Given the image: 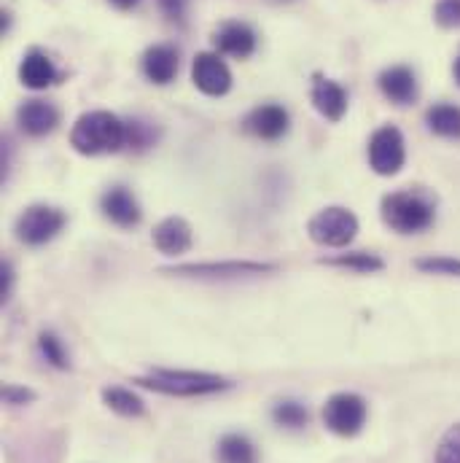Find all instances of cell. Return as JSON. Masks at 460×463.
I'll use <instances>...</instances> for the list:
<instances>
[{
	"instance_id": "cell-1",
	"label": "cell",
	"mask_w": 460,
	"mask_h": 463,
	"mask_svg": "<svg viewBox=\"0 0 460 463\" xmlns=\"http://www.w3.org/2000/svg\"><path fill=\"white\" fill-rule=\"evenodd\" d=\"M70 146L84 156L114 154L127 146V124L111 111H89L76 118L70 129Z\"/></svg>"
},
{
	"instance_id": "cell-2",
	"label": "cell",
	"mask_w": 460,
	"mask_h": 463,
	"mask_svg": "<svg viewBox=\"0 0 460 463\" xmlns=\"http://www.w3.org/2000/svg\"><path fill=\"white\" fill-rule=\"evenodd\" d=\"M135 383L156 393H167V396H205V393L227 391L231 385L230 380L219 374L192 372V369H154L151 374L137 377Z\"/></svg>"
},
{
	"instance_id": "cell-3",
	"label": "cell",
	"mask_w": 460,
	"mask_h": 463,
	"mask_svg": "<svg viewBox=\"0 0 460 463\" xmlns=\"http://www.w3.org/2000/svg\"><path fill=\"white\" fill-rule=\"evenodd\" d=\"M434 216V205L415 192H393L382 200V222L401 234L428 230Z\"/></svg>"
},
{
	"instance_id": "cell-4",
	"label": "cell",
	"mask_w": 460,
	"mask_h": 463,
	"mask_svg": "<svg viewBox=\"0 0 460 463\" xmlns=\"http://www.w3.org/2000/svg\"><path fill=\"white\" fill-rule=\"evenodd\" d=\"M310 237L318 245L326 248H345L355 240L358 232V219L352 216V211L347 208H326L321 213H315L307 224Z\"/></svg>"
},
{
	"instance_id": "cell-5",
	"label": "cell",
	"mask_w": 460,
	"mask_h": 463,
	"mask_svg": "<svg viewBox=\"0 0 460 463\" xmlns=\"http://www.w3.org/2000/svg\"><path fill=\"white\" fill-rule=\"evenodd\" d=\"M65 213L52 205H30L19 219H16V237L24 245H43L54 240L65 227Z\"/></svg>"
},
{
	"instance_id": "cell-6",
	"label": "cell",
	"mask_w": 460,
	"mask_h": 463,
	"mask_svg": "<svg viewBox=\"0 0 460 463\" xmlns=\"http://www.w3.org/2000/svg\"><path fill=\"white\" fill-rule=\"evenodd\" d=\"M324 423L337 437H355L366 423V402L358 393H334L324 407Z\"/></svg>"
},
{
	"instance_id": "cell-7",
	"label": "cell",
	"mask_w": 460,
	"mask_h": 463,
	"mask_svg": "<svg viewBox=\"0 0 460 463\" xmlns=\"http://www.w3.org/2000/svg\"><path fill=\"white\" fill-rule=\"evenodd\" d=\"M407 148L396 127H380L369 140V165L377 175H396L404 167Z\"/></svg>"
},
{
	"instance_id": "cell-8",
	"label": "cell",
	"mask_w": 460,
	"mask_h": 463,
	"mask_svg": "<svg viewBox=\"0 0 460 463\" xmlns=\"http://www.w3.org/2000/svg\"><path fill=\"white\" fill-rule=\"evenodd\" d=\"M192 81L194 87L208 95V98H221L231 90V73L227 68V62L213 54V52H202L194 57V65H192Z\"/></svg>"
},
{
	"instance_id": "cell-9",
	"label": "cell",
	"mask_w": 460,
	"mask_h": 463,
	"mask_svg": "<svg viewBox=\"0 0 460 463\" xmlns=\"http://www.w3.org/2000/svg\"><path fill=\"white\" fill-rule=\"evenodd\" d=\"M16 124L30 137H43L60 124V111L46 100H27L16 111Z\"/></svg>"
},
{
	"instance_id": "cell-10",
	"label": "cell",
	"mask_w": 460,
	"mask_h": 463,
	"mask_svg": "<svg viewBox=\"0 0 460 463\" xmlns=\"http://www.w3.org/2000/svg\"><path fill=\"white\" fill-rule=\"evenodd\" d=\"M377 84H380V92L396 106H409L418 100V79L407 65H393L382 71Z\"/></svg>"
},
{
	"instance_id": "cell-11",
	"label": "cell",
	"mask_w": 460,
	"mask_h": 463,
	"mask_svg": "<svg viewBox=\"0 0 460 463\" xmlns=\"http://www.w3.org/2000/svg\"><path fill=\"white\" fill-rule=\"evenodd\" d=\"M288 121L291 118H288V111L283 106L269 103V106H258L248 114L245 129L261 140H277L288 132Z\"/></svg>"
},
{
	"instance_id": "cell-12",
	"label": "cell",
	"mask_w": 460,
	"mask_h": 463,
	"mask_svg": "<svg viewBox=\"0 0 460 463\" xmlns=\"http://www.w3.org/2000/svg\"><path fill=\"white\" fill-rule=\"evenodd\" d=\"M57 79H60V73H57V68H54V62L49 60L46 52L30 49V52L22 57V62H19V81H22L27 90H46V87H52Z\"/></svg>"
},
{
	"instance_id": "cell-13",
	"label": "cell",
	"mask_w": 460,
	"mask_h": 463,
	"mask_svg": "<svg viewBox=\"0 0 460 463\" xmlns=\"http://www.w3.org/2000/svg\"><path fill=\"white\" fill-rule=\"evenodd\" d=\"M154 245L164 253V256H181L192 248V227L178 219V216H170L164 222L156 224L154 230Z\"/></svg>"
},
{
	"instance_id": "cell-14",
	"label": "cell",
	"mask_w": 460,
	"mask_h": 463,
	"mask_svg": "<svg viewBox=\"0 0 460 463\" xmlns=\"http://www.w3.org/2000/svg\"><path fill=\"white\" fill-rule=\"evenodd\" d=\"M143 73L151 84H170L178 73V52L173 46H151L143 54Z\"/></svg>"
},
{
	"instance_id": "cell-15",
	"label": "cell",
	"mask_w": 460,
	"mask_h": 463,
	"mask_svg": "<svg viewBox=\"0 0 460 463\" xmlns=\"http://www.w3.org/2000/svg\"><path fill=\"white\" fill-rule=\"evenodd\" d=\"M216 49L230 57H250L256 49V33L242 22H227L216 30Z\"/></svg>"
},
{
	"instance_id": "cell-16",
	"label": "cell",
	"mask_w": 460,
	"mask_h": 463,
	"mask_svg": "<svg viewBox=\"0 0 460 463\" xmlns=\"http://www.w3.org/2000/svg\"><path fill=\"white\" fill-rule=\"evenodd\" d=\"M100 208H103L106 219H111L116 227L127 230V227H135L140 222V205L124 186H116L111 192H106L100 200Z\"/></svg>"
},
{
	"instance_id": "cell-17",
	"label": "cell",
	"mask_w": 460,
	"mask_h": 463,
	"mask_svg": "<svg viewBox=\"0 0 460 463\" xmlns=\"http://www.w3.org/2000/svg\"><path fill=\"white\" fill-rule=\"evenodd\" d=\"M275 264H258V261H221V264H181L173 267L167 272H178V275H216V278H227V275H261V272H272Z\"/></svg>"
},
{
	"instance_id": "cell-18",
	"label": "cell",
	"mask_w": 460,
	"mask_h": 463,
	"mask_svg": "<svg viewBox=\"0 0 460 463\" xmlns=\"http://www.w3.org/2000/svg\"><path fill=\"white\" fill-rule=\"evenodd\" d=\"M313 106L329 121H340L347 111V92L332 79H315L313 84Z\"/></svg>"
},
{
	"instance_id": "cell-19",
	"label": "cell",
	"mask_w": 460,
	"mask_h": 463,
	"mask_svg": "<svg viewBox=\"0 0 460 463\" xmlns=\"http://www.w3.org/2000/svg\"><path fill=\"white\" fill-rule=\"evenodd\" d=\"M426 124L439 137H460V109L450 106V103H439V106L428 109Z\"/></svg>"
},
{
	"instance_id": "cell-20",
	"label": "cell",
	"mask_w": 460,
	"mask_h": 463,
	"mask_svg": "<svg viewBox=\"0 0 460 463\" xmlns=\"http://www.w3.org/2000/svg\"><path fill=\"white\" fill-rule=\"evenodd\" d=\"M256 448L242 434H227L219 442V463H256Z\"/></svg>"
},
{
	"instance_id": "cell-21",
	"label": "cell",
	"mask_w": 460,
	"mask_h": 463,
	"mask_svg": "<svg viewBox=\"0 0 460 463\" xmlns=\"http://www.w3.org/2000/svg\"><path fill=\"white\" fill-rule=\"evenodd\" d=\"M103 402L118 412V415H124V418H140L143 415V402H140V396H135L132 391H127V388H106L103 391Z\"/></svg>"
},
{
	"instance_id": "cell-22",
	"label": "cell",
	"mask_w": 460,
	"mask_h": 463,
	"mask_svg": "<svg viewBox=\"0 0 460 463\" xmlns=\"http://www.w3.org/2000/svg\"><path fill=\"white\" fill-rule=\"evenodd\" d=\"M272 420L283 429H302V426H307L310 415L299 402H280L272 410Z\"/></svg>"
},
{
	"instance_id": "cell-23",
	"label": "cell",
	"mask_w": 460,
	"mask_h": 463,
	"mask_svg": "<svg viewBox=\"0 0 460 463\" xmlns=\"http://www.w3.org/2000/svg\"><path fill=\"white\" fill-rule=\"evenodd\" d=\"M329 264L334 267H347V269H355V272H377L382 269V259H377L374 253H347V256H337V259H329Z\"/></svg>"
},
{
	"instance_id": "cell-24",
	"label": "cell",
	"mask_w": 460,
	"mask_h": 463,
	"mask_svg": "<svg viewBox=\"0 0 460 463\" xmlns=\"http://www.w3.org/2000/svg\"><path fill=\"white\" fill-rule=\"evenodd\" d=\"M415 267L423 269V272H434V275H455V278H460V259H453V256H426V259H418Z\"/></svg>"
},
{
	"instance_id": "cell-25",
	"label": "cell",
	"mask_w": 460,
	"mask_h": 463,
	"mask_svg": "<svg viewBox=\"0 0 460 463\" xmlns=\"http://www.w3.org/2000/svg\"><path fill=\"white\" fill-rule=\"evenodd\" d=\"M437 463H460V423L442 437L437 448Z\"/></svg>"
},
{
	"instance_id": "cell-26",
	"label": "cell",
	"mask_w": 460,
	"mask_h": 463,
	"mask_svg": "<svg viewBox=\"0 0 460 463\" xmlns=\"http://www.w3.org/2000/svg\"><path fill=\"white\" fill-rule=\"evenodd\" d=\"M41 350H43V355H46L49 364H54L57 369H68V353H65V347H62L57 335L43 332L41 335Z\"/></svg>"
},
{
	"instance_id": "cell-27",
	"label": "cell",
	"mask_w": 460,
	"mask_h": 463,
	"mask_svg": "<svg viewBox=\"0 0 460 463\" xmlns=\"http://www.w3.org/2000/svg\"><path fill=\"white\" fill-rule=\"evenodd\" d=\"M434 16L439 27H447V30L460 27V0H439Z\"/></svg>"
},
{
	"instance_id": "cell-28",
	"label": "cell",
	"mask_w": 460,
	"mask_h": 463,
	"mask_svg": "<svg viewBox=\"0 0 460 463\" xmlns=\"http://www.w3.org/2000/svg\"><path fill=\"white\" fill-rule=\"evenodd\" d=\"M156 3H159V8L164 11L167 19L183 22V16H186V0H156Z\"/></svg>"
},
{
	"instance_id": "cell-29",
	"label": "cell",
	"mask_w": 460,
	"mask_h": 463,
	"mask_svg": "<svg viewBox=\"0 0 460 463\" xmlns=\"http://www.w3.org/2000/svg\"><path fill=\"white\" fill-rule=\"evenodd\" d=\"M3 399H5L8 404H22V402H30V399H33V391H27V388H14V385H5V388H3Z\"/></svg>"
},
{
	"instance_id": "cell-30",
	"label": "cell",
	"mask_w": 460,
	"mask_h": 463,
	"mask_svg": "<svg viewBox=\"0 0 460 463\" xmlns=\"http://www.w3.org/2000/svg\"><path fill=\"white\" fill-rule=\"evenodd\" d=\"M11 283H14V269H11V264L5 261L3 264V280H0V294H3V302L8 299V294H11Z\"/></svg>"
},
{
	"instance_id": "cell-31",
	"label": "cell",
	"mask_w": 460,
	"mask_h": 463,
	"mask_svg": "<svg viewBox=\"0 0 460 463\" xmlns=\"http://www.w3.org/2000/svg\"><path fill=\"white\" fill-rule=\"evenodd\" d=\"M108 3H111L114 8H118V11H129V8H135L140 0H108Z\"/></svg>"
},
{
	"instance_id": "cell-32",
	"label": "cell",
	"mask_w": 460,
	"mask_h": 463,
	"mask_svg": "<svg viewBox=\"0 0 460 463\" xmlns=\"http://www.w3.org/2000/svg\"><path fill=\"white\" fill-rule=\"evenodd\" d=\"M453 76H455V81H458V87H460V54H458V60H455V65H453Z\"/></svg>"
}]
</instances>
